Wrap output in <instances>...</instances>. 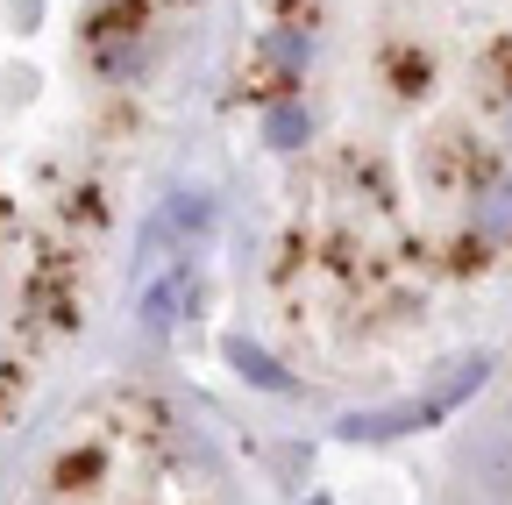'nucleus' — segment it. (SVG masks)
<instances>
[{"instance_id":"obj_1","label":"nucleus","mask_w":512,"mask_h":505,"mask_svg":"<svg viewBox=\"0 0 512 505\" xmlns=\"http://www.w3.org/2000/svg\"><path fill=\"white\" fill-rule=\"evenodd\" d=\"M427 420H441V406L434 399H413V406H377V413H349L335 434L342 441H392V434H413V427H427Z\"/></svg>"},{"instance_id":"obj_2","label":"nucleus","mask_w":512,"mask_h":505,"mask_svg":"<svg viewBox=\"0 0 512 505\" xmlns=\"http://www.w3.org/2000/svg\"><path fill=\"white\" fill-rule=\"evenodd\" d=\"M200 228H214V207H207V193H178L157 221H150V242H164V235H200Z\"/></svg>"},{"instance_id":"obj_3","label":"nucleus","mask_w":512,"mask_h":505,"mask_svg":"<svg viewBox=\"0 0 512 505\" xmlns=\"http://www.w3.org/2000/svg\"><path fill=\"white\" fill-rule=\"evenodd\" d=\"M185 299H192V278H185V271H178V278H164V285H150V292H143V328H150V335H164V328L178 321V306H185Z\"/></svg>"},{"instance_id":"obj_4","label":"nucleus","mask_w":512,"mask_h":505,"mask_svg":"<svg viewBox=\"0 0 512 505\" xmlns=\"http://www.w3.org/2000/svg\"><path fill=\"white\" fill-rule=\"evenodd\" d=\"M228 363H235V370L249 377V385H264V392H292V377H285V370H278V363H271L264 349H256V342H242V335L228 342Z\"/></svg>"},{"instance_id":"obj_5","label":"nucleus","mask_w":512,"mask_h":505,"mask_svg":"<svg viewBox=\"0 0 512 505\" xmlns=\"http://www.w3.org/2000/svg\"><path fill=\"white\" fill-rule=\"evenodd\" d=\"M477 235H491V242L512 235V178H491V185H484V200H477Z\"/></svg>"},{"instance_id":"obj_6","label":"nucleus","mask_w":512,"mask_h":505,"mask_svg":"<svg viewBox=\"0 0 512 505\" xmlns=\"http://www.w3.org/2000/svg\"><path fill=\"white\" fill-rule=\"evenodd\" d=\"M264 136H271V143H278V150H292V143H299V136H306V114H299V107H278V114H271V121H264Z\"/></svg>"},{"instance_id":"obj_7","label":"nucleus","mask_w":512,"mask_h":505,"mask_svg":"<svg viewBox=\"0 0 512 505\" xmlns=\"http://www.w3.org/2000/svg\"><path fill=\"white\" fill-rule=\"evenodd\" d=\"M505 427H512V413H505Z\"/></svg>"}]
</instances>
